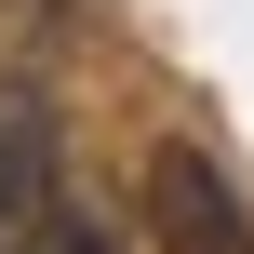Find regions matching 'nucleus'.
Masks as SVG:
<instances>
[{
	"instance_id": "1",
	"label": "nucleus",
	"mask_w": 254,
	"mask_h": 254,
	"mask_svg": "<svg viewBox=\"0 0 254 254\" xmlns=\"http://www.w3.org/2000/svg\"><path fill=\"white\" fill-rule=\"evenodd\" d=\"M147 241L161 254H254V214H241V188L201 147H161L147 161Z\"/></svg>"
},
{
	"instance_id": "2",
	"label": "nucleus",
	"mask_w": 254,
	"mask_h": 254,
	"mask_svg": "<svg viewBox=\"0 0 254 254\" xmlns=\"http://www.w3.org/2000/svg\"><path fill=\"white\" fill-rule=\"evenodd\" d=\"M54 214V121L40 94H0V241H27Z\"/></svg>"
}]
</instances>
